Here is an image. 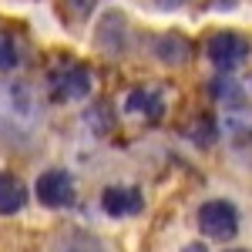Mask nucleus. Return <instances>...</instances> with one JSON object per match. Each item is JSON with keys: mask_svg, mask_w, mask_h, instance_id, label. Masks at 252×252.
<instances>
[{"mask_svg": "<svg viewBox=\"0 0 252 252\" xmlns=\"http://www.w3.org/2000/svg\"><path fill=\"white\" fill-rule=\"evenodd\" d=\"M195 222H198V232L205 239H212V242H232L239 235V225H242L232 198H209V202H202Z\"/></svg>", "mask_w": 252, "mask_h": 252, "instance_id": "obj_1", "label": "nucleus"}, {"mask_svg": "<svg viewBox=\"0 0 252 252\" xmlns=\"http://www.w3.org/2000/svg\"><path fill=\"white\" fill-rule=\"evenodd\" d=\"M252 54V44L246 34L239 31H215L212 37L205 40V58L219 74H232L239 71Z\"/></svg>", "mask_w": 252, "mask_h": 252, "instance_id": "obj_2", "label": "nucleus"}, {"mask_svg": "<svg viewBox=\"0 0 252 252\" xmlns=\"http://www.w3.org/2000/svg\"><path fill=\"white\" fill-rule=\"evenodd\" d=\"M34 195H37V202L44 209L61 212V209H71L78 202V182H74V175L64 172V168H47V172L37 175Z\"/></svg>", "mask_w": 252, "mask_h": 252, "instance_id": "obj_3", "label": "nucleus"}, {"mask_svg": "<svg viewBox=\"0 0 252 252\" xmlns=\"http://www.w3.org/2000/svg\"><path fill=\"white\" fill-rule=\"evenodd\" d=\"M47 88H51V97L58 104H74V101H84L94 91V78L84 64H64L58 71H51L47 78Z\"/></svg>", "mask_w": 252, "mask_h": 252, "instance_id": "obj_4", "label": "nucleus"}, {"mask_svg": "<svg viewBox=\"0 0 252 252\" xmlns=\"http://www.w3.org/2000/svg\"><path fill=\"white\" fill-rule=\"evenodd\" d=\"M94 47L108 58H125L131 47V24L121 10H104L94 20Z\"/></svg>", "mask_w": 252, "mask_h": 252, "instance_id": "obj_5", "label": "nucleus"}, {"mask_svg": "<svg viewBox=\"0 0 252 252\" xmlns=\"http://www.w3.org/2000/svg\"><path fill=\"white\" fill-rule=\"evenodd\" d=\"M125 115L138 118V121H158L165 115V91L155 88V84H141V88H131L125 94Z\"/></svg>", "mask_w": 252, "mask_h": 252, "instance_id": "obj_6", "label": "nucleus"}, {"mask_svg": "<svg viewBox=\"0 0 252 252\" xmlns=\"http://www.w3.org/2000/svg\"><path fill=\"white\" fill-rule=\"evenodd\" d=\"M101 209L108 219H131L145 209V195L138 185H108L101 192Z\"/></svg>", "mask_w": 252, "mask_h": 252, "instance_id": "obj_7", "label": "nucleus"}, {"mask_svg": "<svg viewBox=\"0 0 252 252\" xmlns=\"http://www.w3.org/2000/svg\"><path fill=\"white\" fill-rule=\"evenodd\" d=\"M192 54H195L192 40L185 34H178V31H161L152 40V58L158 64H165V67H182V64L192 61Z\"/></svg>", "mask_w": 252, "mask_h": 252, "instance_id": "obj_8", "label": "nucleus"}, {"mask_svg": "<svg viewBox=\"0 0 252 252\" xmlns=\"http://www.w3.org/2000/svg\"><path fill=\"white\" fill-rule=\"evenodd\" d=\"M209 91H212V101H219L229 115L246 111V104H249V94H246V88L235 81V74H215L212 84H209Z\"/></svg>", "mask_w": 252, "mask_h": 252, "instance_id": "obj_9", "label": "nucleus"}, {"mask_svg": "<svg viewBox=\"0 0 252 252\" xmlns=\"http://www.w3.org/2000/svg\"><path fill=\"white\" fill-rule=\"evenodd\" d=\"M51 252H108V246L88 229H67V232L54 235Z\"/></svg>", "mask_w": 252, "mask_h": 252, "instance_id": "obj_10", "label": "nucleus"}, {"mask_svg": "<svg viewBox=\"0 0 252 252\" xmlns=\"http://www.w3.org/2000/svg\"><path fill=\"white\" fill-rule=\"evenodd\" d=\"M27 205V185L17 175L0 172V215H17Z\"/></svg>", "mask_w": 252, "mask_h": 252, "instance_id": "obj_11", "label": "nucleus"}, {"mask_svg": "<svg viewBox=\"0 0 252 252\" xmlns=\"http://www.w3.org/2000/svg\"><path fill=\"white\" fill-rule=\"evenodd\" d=\"M192 128H195V131H192V141H195V145H202V148H209L215 138H219L215 118H212V115H205V111L195 118V125H192Z\"/></svg>", "mask_w": 252, "mask_h": 252, "instance_id": "obj_12", "label": "nucleus"}, {"mask_svg": "<svg viewBox=\"0 0 252 252\" xmlns=\"http://www.w3.org/2000/svg\"><path fill=\"white\" fill-rule=\"evenodd\" d=\"M97 3H101V0H61L64 14L74 20V24H84V20H91V17H94Z\"/></svg>", "mask_w": 252, "mask_h": 252, "instance_id": "obj_13", "label": "nucleus"}, {"mask_svg": "<svg viewBox=\"0 0 252 252\" xmlns=\"http://www.w3.org/2000/svg\"><path fill=\"white\" fill-rule=\"evenodd\" d=\"M20 64V54H17V44L10 34H3L0 31V74H7V71H14Z\"/></svg>", "mask_w": 252, "mask_h": 252, "instance_id": "obj_14", "label": "nucleus"}, {"mask_svg": "<svg viewBox=\"0 0 252 252\" xmlns=\"http://www.w3.org/2000/svg\"><path fill=\"white\" fill-rule=\"evenodd\" d=\"M239 3L242 0H205V7L212 14H232V10H239Z\"/></svg>", "mask_w": 252, "mask_h": 252, "instance_id": "obj_15", "label": "nucleus"}, {"mask_svg": "<svg viewBox=\"0 0 252 252\" xmlns=\"http://www.w3.org/2000/svg\"><path fill=\"white\" fill-rule=\"evenodd\" d=\"M152 3H155L161 14H175V10H185L192 0H152Z\"/></svg>", "mask_w": 252, "mask_h": 252, "instance_id": "obj_16", "label": "nucleus"}, {"mask_svg": "<svg viewBox=\"0 0 252 252\" xmlns=\"http://www.w3.org/2000/svg\"><path fill=\"white\" fill-rule=\"evenodd\" d=\"M182 252H209L205 242H189V246H182Z\"/></svg>", "mask_w": 252, "mask_h": 252, "instance_id": "obj_17", "label": "nucleus"}, {"mask_svg": "<svg viewBox=\"0 0 252 252\" xmlns=\"http://www.w3.org/2000/svg\"><path fill=\"white\" fill-rule=\"evenodd\" d=\"M222 252H249V249H222Z\"/></svg>", "mask_w": 252, "mask_h": 252, "instance_id": "obj_18", "label": "nucleus"}]
</instances>
